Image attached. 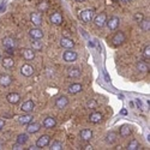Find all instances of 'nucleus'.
Instances as JSON below:
<instances>
[{"label":"nucleus","instance_id":"1","mask_svg":"<svg viewBox=\"0 0 150 150\" xmlns=\"http://www.w3.org/2000/svg\"><path fill=\"white\" fill-rule=\"evenodd\" d=\"M79 17H81V19L84 23H90V22H93L95 15H94V11L93 10H83L81 13H79Z\"/></svg>","mask_w":150,"mask_h":150},{"label":"nucleus","instance_id":"2","mask_svg":"<svg viewBox=\"0 0 150 150\" xmlns=\"http://www.w3.org/2000/svg\"><path fill=\"white\" fill-rule=\"evenodd\" d=\"M94 23H95V25L97 28H102L106 25V22H107V16L106 13H98L97 16L94 17Z\"/></svg>","mask_w":150,"mask_h":150},{"label":"nucleus","instance_id":"3","mask_svg":"<svg viewBox=\"0 0 150 150\" xmlns=\"http://www.w3.org/2000/svg\"><path fill=\"white\" fill-rule=\"evenodd\" d=\"M119 24H120V19H119L118 17H115V16L110 17V18L106 22V25L108 27L109 30H117L118 27H119Z\"/></svg>","mask_w":150,"mask_h":150},{"label":"nucleus","instance_id":"4","mask_svg":"<svg viewBox=\"0 0 150 150\" xmlns=\"http://www.w3.org/2000/svg\"><path fill=\"white\" fill-rule=\"evenodd\" d=\"M78 58L77 53L74 52V51H71V49H67V51L64 53V55H62V59H64V61L66 62H73V61H76Z\"/></svg>","mask_w":150,"mask_h":150},{"label":"nucleus","instance_id":"5","mask_svg":"<svg viewBox=\"0 0 150 150\" xmlns=\"http://www.w3.org/2000/svg\"><path fill=\"white\" fill-rule=\"evenodd\" d=\"M125 40H126V36H125V34L122 31H118L114 36L113 39H112V42H113L114 46H120L125 42Z\"/></svg>","mask_w":150,"mask_h":150},{"label":"nucleus","instance_id":"6","mask_svg":"<svg viewBox=\"0 0 150 150\" xmlns=\"http://www.w3.org/2000/svg\"><path fill=\"white\" fill-rule=\"evenodd\" d=\"M30 19H31V23L35 27H40L42 24V21H43L40 12H33V13L30 15Z\"/></svg>","mask_w":150,"mask_h":150},{"label":"nucleus","instance_id":"7","mask_svg":"<svg viewBox=\"0 0 150 150\" xmlns=\"http://www.w3.org/2000/svg\"><path fill=\"white\" fill-rule=\"evenodd\" d=\"M49 143H51V137H49L48 134H43L41 136L39 139H37L36 142V146H39V148H45L47 146Z\"/></svg>","mask_w":150,"mask_h":150},{"label":"nucleus","instance_id":"8","mask_svg":"<svg viewBox=\"0 0 150 150\" xmlns=\"http://www.w3.org/2000/svg\"><path fill=\"white\" fill-rule=\"evenodd\" d=\"M69 105V98L66 96H60L55 100V107L59 109H64Z\"/></svg>","mask_w":150,"mask_h":150},{"label":"nucleus","instance_id":"9","mask_svg":"<svg viewBox=\"0 0 150 150\" xmlns=\"http://www.w3.org/2000/svg\"><path fill=\"white\" fill-rule=\"evenodd\" d=\"M3 46L5 49H8V48L15 49L17 43H16V40L12 39V37H5V39H3Z\"/></svg>","mask_w":150,"mask_h":150},{"label":"nucleus","instance_id":"10","mask_svg":"<svg viewBox=\"0 0 150 150\" xmlns=\"http://www.w3.org/2000/svg\"><path fill=\"white\" fill-rule=\"evenodd\" d=\"M34 108H35V103L33 101H30V100L29 101H25L21 106V110L24 112V113H31L34 110Z\"/></svg>","mask_w":150,"mask_h":150},{"label":"nucleus","instance_id":"11","mask_svg":"<svg viewBox=\"0 0 150 150\" xmlns=\"http://www.w3.org/2000/svg\"><path fill=\"white\" fill-rule=\"evenodd\" d=\"M29 35L31 36V39L34 40H41L42 37H43V31L41 30V29H39V28H34V29H31L30 31H29Z\"/></svg>","mask_w":150,"mask_h":150},{"label":"nucleus","instance_id":"12","mask_svg":"<svg viewBox=\"0 0 150 150\" xmlns=\"http://www.w3.org/2000/svg\"><path fill=\"white\" fill-rule=\"evenodd\" d=\"M21 73L23 74L24 77H30V76H33V73H34V67L31 65H29V64H25V65L22 66Z\"/></svg>","mask_w":150,"mask_h":150},{"label":"nucleus","instance_id":"13","mask_svg":"<svg viewBox=\"0 0 150 150\" xmlns=\"http://www.w3.org/2000/svg\"><path fill=\"white\" fill-rule=\"evenodd\" d=\"M49 21H51V23L54 24V25H60L62 23V16L60 12H54V13L49 17Z\"/></svg>","mask_w":150,"mask_h":150},{"label":"nucleus","instance_id":"14","mask_svg":"<svg viewBox=\"0 0 150 150\" xmlns=\"http://www.w3.org/2000/svg\"><path fill=\"white\" fill-rule=\"evenodd\" d=\"M79 137H81V139H83L84 142H88V141L91 139V137H93V131L89 130V129H83L79 132Z\"/></svg>","mask_w":150,"mask_h":150},{"label":"nucleus","instance_id":"15","mask_svg":"<svg viewBox=\"0 0 150 150\" xmlns=\"http://www.w3.org/2000/svg\"><path fill=\"white\" fill-rule=\"evenodd\" d=\"M6 100L11 103V105H17L19 101H21V96L19 94L17 93H10L7 96H6Z\"/></svg>","mask_w":150,"mask_h":150},{"label":"nucleus","instance_id":"16","mask_svg":"<svg viewBox=\"0 0 150 150\" xmlns=\"http://www.w3.org/2000/svg\"><path fill=\"white\" fill-rule=\"evenodd\" d=\"M82 89H83V86H82L79 83H74V84H71V85L69 86L67 91H69L71 95H76V94L81 93V91H82Z\"/></svg>","mask_w":150,"mask_h":150},{"label":"nucleus","instance_id":"17","mask_svg":"<svg viewBox=\"0 0 150 150\" xmlns=\"http://www.w3.org/2000/svg\"><path fill=\"white\" fill-rule=\"evenodd\" d=\"M22 55L25 60H33L35 58V51L33 48H25V49H23Z\"/></svg>","mask_w":150,"mask_h":150},{"label":"nucleus","instance_id":"18","mask_svg":"<svg viewBox=\"0 0 150 150\" xmlns=\"http://www.w3.org/2000/svg\"><path fill=\"white\" fill-rule=\"evenodd\" d=\"M60 46L62 48H66V49H71L74 47V42L71 39H67V37H62L60 40Z\"/></svg>","mask_w":150,"mask_h":150},{"label":"nucleus","instance_id":"19","mask_svg":"<svg viewBox=\"0 0 150 150\" xmlns=\"http://www.w3.org/2000/svg\"><path fill=\"white\" fill-rule=\"evenodd\" d=\"M55 125H57V120L53 117H47L43 120V127H46V129H53Z\"/></svg>","mask_w":150,"mask_h":150},{"label":"nucleus","instance_id":"20","mask_svg":"<svg viewBox=\"0 0 150 150\" xmlns=\"http://www.w3.org/2000/svg\"><path fill=\"white\" fill-rule=\"evenodd\" d=\"M40 129H41V125L39 122H29L27 126V131L29 133H36L40 131Z\"/></svg>","mask_w":150,"mask_h":150},{"label":"nucleus","instance_id":"21","mask_svg":"<svg viewBox=\"0 0 150 150\" xmlns=\"http://www.w3.org/2000/svg\"><path fill=\"white\" fill-rule=\"evenodd\" d=\"M12 83V77L8 74H3L0 76V85L1 86H8Z\"/></svg>","mask_w":150,"mask_h":150},{"label":"nucleus","instance_id":"22","mask_svg":"<svg viewBox=\"0 0 150 150\" xmlns=\"http://www.w3.org/2000/svg\"><path fill=\"white\" fill-rule=\"evenodd\" d=\"M89 120H90V122H93V124H98L100 121L102 120V114L98 113V112H94V113L90 114Z\"/></svg>","mask_w":150,"mask_h":150},{"label":"nucleus","instance_id":"23","mask_svg":"<svg viewBox=\"0 0 150 150\" xmlns=\"http://www.w3.org/2000/svg\"><path fill=\"white\" fill-rule=\"evenodd\" d=\"M31 121H33V115H30L29 113H27V114H24V115L18 118V122L22 124V125H28Z\"/></svg>","mask_w":150,"mask_h":150},{"label":"nucleus","instance_id":"24","mask_svg":"<svg viewBox=\"0 0 150 150\" xmlns=\"http://www.w3.org/2000/svg\"><path fill=\"white\" fill-rule=\"evenodd\" d=\"M117 139H118V136H117L115 132H109V133H107V136H106V142H107L108 144H114V143L117 142Z\"/></svg>","mask_w":150,"mask_h":150},{"label":"nucleus","instance_id":"25","mask_svg":"<svg viewBox=\"0 0 150 150\" xmlns=\"http://www.w3.org/2000/svg\"><path fill=\"white\" fill-rule=\"evenodd\" d=\"M67 74H69V77H71V78H77V77H79L81 76V70L79 69H69L67 70Z\"/></svg>","mask_w":150,"mask_h":150},{"label":"nucleus","instance_id":"26","mask_svg":"<svg viewBox=\"0 0 150 150\" xmlns=\"http://www.w3.org/2000/svg\"><path fill=\"white\" fill-rule=\"evenodd\" d=\"M1 64H3V66L5 69H11V67H13L15 61H13V59H12V58H4Z\"/></svg>","mask_w":150,"mask_h":150},{"label":"nucleus","instance_id":"27","mask_svg":"<svg viewBox=\"0 0 150 150\" xmlns=\"http://www.w3.org/2000/svg\"><path fill=\"white\" fill-rule=\"evenodd\" d=\"M131 134V127L129 125H124L120 129V136L121 137H129Z\"/></svg>","mask_w":150,"mask_h":150},{"label":"nucleus","instance_id":"28","mask_svg":"<svg viewBox=\"0 0 150 150\" xmlns=\"http://www.w3.org/2000/svg\"><path fill=\"white\" fill-rule=\"evenodd\" d=\"M137 70L141 72H146V71H149V64H146L144 61H139L138 64H137Z\"/></svg>","mask_w":150,"mask_h":150},{"label":"nucleus","instance_id":"29","mask_svg":"<svg viewBox=\"0 0 150 150\" xmlns=\"http://www.w3.org/2000/svg\"><path fill=\"white\" fill-rule=\"evenodd\" d=\"M28 134L27 133H22V134H19L18 137H17V143H19V144H25L27 142H28Z\"/></svg>","mask_w":150,"mask_h":150},{"label":"nucleus","instance_id":"30","mask_svg":"<svg viewBox=\"0 0 150 150\" xmlns=\"http://www.w3.org/2000/svg\"><path fill=\"white\" fill-rule=\"evenodd\" d=\"M139 25L144 31H149L150 30V21L149 19H143L142 22H139Z\"/></svg>","mask_w":150,"mask_h":150},{"label":"nucleus","instance_id":"31","mask_svg":"<svg viewBox=\"0 0 150 150\" xmlns=\"http://www.w3.org/2000/svg\"><path fill=\"white\" fill-rule=\"evenodd\" d=\"M31 47L34 51H40V49H42V42H40V40H35L31 42Z\"/></svg>","mask_w":150,"mask_h":150},{"label":"nucleus","instance_id":"32","mask_svg":"<svg viewBox=\"0 0 150 150\" xmlns=\"http://www.w3.org/2000/svg\"><path fill=\"white\" fill-rule=\"evenodd\" d=\"M138 148H139V143H138V141H136V139L131 141V142L127 144V149H129V150H137Z\"/></svg>","mask_w":150,"mask_h":150},{"label":"nucleus","instance_id":"33","mask_svg":"<svg viewBox=\"0 0 150 150\" xmlns=\"http://www.w3.org/2000/svg\"><path fill=\"white\" fill-rule=\"evenodd\" d=\"M51 149H52V150H61V149H62V144H61V142H59V141H54V142L52 143V145H51Z\"/></svg>","mask_w":150,"mask_h":150},{"label":"nucleus","instance_id":"34","mask_svg":"<svg viewBox=\"0 0 150 150\" xmlns=\"http://www.w3.org/2000/svg\"><path fill=\"white\" fill-rule=\"evenodd\" d=\"M133 19H134V22L139 23L144 19V16H143V13H141V12H137V13H134V16H133Z\"/></svg>","mask_w":150,"mask_h":150},{"label":"nucleus","instance_id":"35","mask_svg":"<svg viewBox=\"0 0 150 150\" xmlns=\"http://www.w3.org/2000/svg\"><path fill=\"white\" fill-rule=\"evenodd\" d=\"M143 57L145 58V59H150V46L148 45V46H145V48L143 49Z\"/></svg>","mask_w":150,"mask_h":150},{"label":"nucleus","instance_id":"36","mask_svg":"<svg viewBox=\"0 0 150 150\" xmlns=\"http://www.w3.org/2000/svg\"><path fill=\"white\" fill-rule=\"evenodd\" d=\"M47 7H48V5H47V3H46V1L40 3V5H39V10H42V11L47 10Z\"/></svg>","mask_w":150,"mask_h":150},{"label":"nucleus","instance_id":"37","mask_svg":"<svg viewBox=\"0 0 150 150\" xmlns=\"http://www.w3.org/2000/svg\"><path fill=\"white\" fill-rule=\"evenodd\" d=\"M21 149H23V144L17 143V144L13 145V150H21Z\"/></svg>","mask_w":150,"mask_h":150},{"label":"nucleus","instance_id":"38","mask_svg":"<svg viewBox=\"0 0 150 150\" xmlns=\"http://www.w3.org/2000/svg\"><path fill=\"white\" fill-rule=\"evenodd\" d=\"M96 106V102L95 101H90V102H88V107H95Z\"/></svg>","mask_w":150,"mask_h":150},{"label":"nucleus","instance_id":"39","mask_svg":"<svg viewBox=\"0 0 150 150\" xmlns=\"http://www.w3.org/2000/svg\"><path fill=\"white\" fill-rule=\"evenodd\" d=\"M4 125H5L4 120H1V119H0V131H1V130H3V127H4Z\"/></svg>","mask_w":150,"mask_h":150},{"label":"nucleus","instance_id":"40","mask_svg":"<svg viewBox=\"0 0 150 150\" xmlns=\"http://www.w3.org/2000/svg\"><path fill=\"white\" fill-rule=\"evenodd\" d=\"M36 149H40V148L39 146H33V145L29 148V150H36Z\"/></svg>","mask_w":150,"mask_h":150},{"label":"nucleus","instance_id":"41","mask_svg":"<svg viewBox=\"0 0 150 150\" xmlns=\"http://www.w3.org/2000/svg\"><path fill=\"white\" fill-rule=\"evenodd\" d=\"M84 149H90V150H91V149H93V146H91V145H86Z\"/></svg>","mask_w":150,"mask_h":150},{"label":"nucleus","instance_id":"42","mask_svg":"<svg viewBox=\"0 0 150 150\" xmlns=\"http://www.w3.org/2000/svg\"><path fill=\"white\" fill-rule=\"evenodd\" d=\"M77 3H82V1H84V0H76Z\"/></svg>","mask_w":150,"mask_h":150},{"label":"nucleus","instance_id":"43","mask_svg":"<svg viewBox=\"0 0 150 150\" xmlns=\"http://www.w3.org/2000/svg\"><path fill=\"white\" fill-rule=\"evenodd\" d=\"M1 148H3V144H1V143H0V149H1Z\"/></svg>","mask_w":150,"mask_h":150},{"label":"nucleus","instance_id":"44","mask_svg":"<svg viewBox=\"0 0 150 150\" xmlns=\"http://www.w3.org/2000/svg\"><path fill=\"white\" fill-rule=\"evenodd\" d=\"M124 1H127V0H124Z\"/></svg>","mask_w":150,"mask_h":150}]
</instances>
